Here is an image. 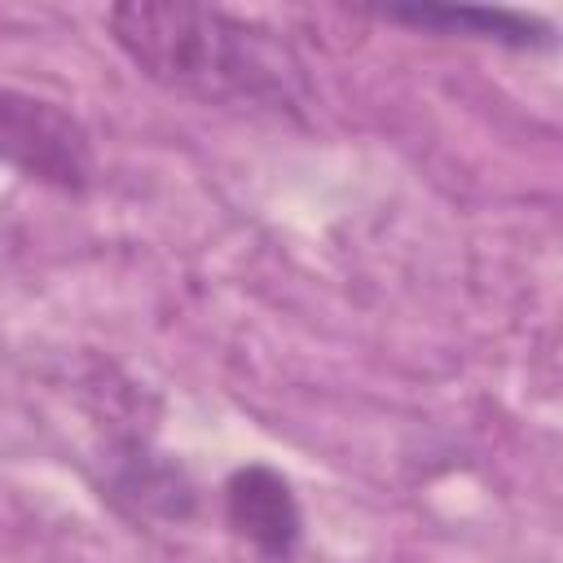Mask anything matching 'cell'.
<instances>
[{
	"label": "cell",
	"instance_id": "7a4b0ae2",
	"mask_svg": "<svg viewBox=\"0 0 563 563\" xmlns=\"http://www.w3.org/2000/svg\"><path fill=\"white\" fill-rule=\"evenodd\" d=\"M0 163L26 180L84 194L97 176L88 128L48 97L0 84Z\"/></svg>",
	"mask_w": 563,
	"mask_h": 563
},
{
	"label": "cell",
	"instance_id": "3957f363",
	"mask_svg": "<svg viewBox=\"0 0 563 563\" xmlns=\"http://www.w3.org/2000/svg\"><path fill=\"white\" fill-rule=\"evenodd\" d=\"M224 519L229 528L255 545L268 559H286L299 545L303 519H299V501L286 484V475H277L264 462L238 466L224 479Z\"/></svg>",
	"mask_w": 563,
	"mask_h": 563
},
{
	"label": "cell",
	"instance_id": "277c9868",
	"mask_svg": "<svg viewBox=\"0 0 563 563\" xmlns=\"http://www.w3.org/2000/svg\"><path fill=\"white\" fill-rule=\"evenodd\" d=\"M391 22H409V26H427V31H457V35H475V40H493V44H510V48H550L554 44V26L528 13H510V9H479V4H400L387 9Z\"/></svg>",
	"mask_w": 563,
	"mask_h": 563
},
{
	"label": "cell",
	"instance_id": "5b68a950",
	"mask_svg": "<svg viewBox=\"0 0 563 563\" xmlns=\"http://www.w3.org/2000/svg\"><path fill=\"white\" fill-rule=\"evenodd\" d=\"M114 493H123L141 510L167 515V519H185L194 510V484H189V475L176 462H163V457H154V453L136 449V444L119 457Z\"/></svg>",
	"mask_w": 563,
	"mask_h": 563
},
{
	"label": "cell",
	"instance_id": "6da1fadb",
	"mask_svg": "<svg viewBox=\"0 0 563 563\" xmlns=\"http://www.w3.org/2000/svg\"><path fill=\"white\" fill-rule=\"evenodd\" d=\"M114 48L158 88L207 106H299L303 62L295 48L251 18L207 4H114L106 13Z\"/></svg>",
	"mask_w": 563,
	"mask_h": 563
}]
</instances>
